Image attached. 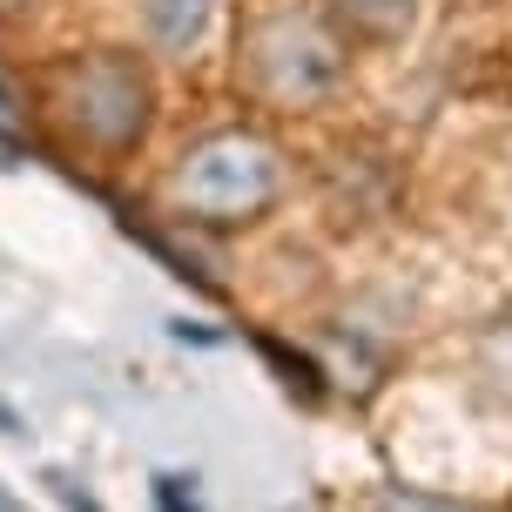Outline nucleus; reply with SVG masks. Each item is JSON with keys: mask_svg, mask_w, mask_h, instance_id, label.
I'll use <instances>...</instances> for the list:
<instances>
[{"mask_svg": "<svg viewBox=\"0 0 512 512\" xmlns=\"http://www.w3.org/2000/svg\"><path fill=\"white\" fill-rule=\"evenodd\" d=\"M283 182L290 169H283L277 142H263L256 128H216L176 155L169 209L196 230H243L283 203Z\"/></svg>", "mask_w": 512, "mask_h": 512, "instance_id": "f257e3e1", "label": "nucleus"}, {"mask_svg": "<svg viewBox=\"0 0 512 512\" xmlns=\"http://www.w3.org/2000/svg\"><path fill=\"white\" fill-rule=\"evenodd\" d=\"M371 512H479V506L438 499V492H405V486H391V492H378V506H371Z\"/></svg>", "mask_w": 512, "mask_h": 512, "instance_id": "0eeeda50", "label": "nucleus"}, {"mask_svg": "<svg viewBox=\"0 0 512 512\" xmlns=\"http://www.w3.org/2000/svg\"><path fill=\"white\" fill-rule=\"evenodd\" d=\"M0 7H14V0H0Z\"/></svg>", "mask_w": 512, "mask_h": 512, "instance_id": "6e6552de", "label": "nucleus"}, {"mask_svg": "<svg viewBox=\"0 0 512 512\" xmlns=\"http://www.w3.org/2000/svg\"><path fill=\"white\" fill-rule=\"evenodd\" d=\"M243 75H250V88L263 102L310 108L344 81V48H337V34L317 21V14L270 7V14H256L250 34H243Z\"/></svg>", "mask_w": 512, "mask_h": 512, "instance_id": "7ed1b4c3", "label": "nucleus"}, {"mask_svg": "<svg viewBox=\"0 0 512 512\" xmlns=\"http://www.w3.org/2000/svg\"><path fill=\"white\" fill-rule=\"evenodd\" d=\"M331 14L358 41H405L418 21V0H331Z\"/></svg>", "mask_w": 512, "mask_h": 512, "instance_id": "39448f33", "label": "nucleus"}, {"mask_svg": "<svg viewBox=\"0 0 512 512\" xmlns=\"http://www.w3.org/2000/svg\"><path fill=\"white\" fill-rule=\"evenodd\" d=\"M48 108L75 128L88 149L128 155V149H142V135L155 122V81L135 54L95 48V54L61 61L48 75Z\"/></svg>", "mask_w": 512, "mask_h": 512, "instance_id": "f03ea898", "label": "nucleus"}, {"mask_svg": "<svg viewBox=\"0 0 512 512\" xmlns=\"http://www.w3.org/2000/svg\"><path fill=\"white\" fill-rule=\"evenodd\" d=\"M479 378H486L492 398L512 405V317H499V324L479 337Z\"/></svg>", "mask_w": 512, "mask_h": 512, "instance_id": "423d86ee", "label": "nucleus"}, {"mask_svg": "<svg viewBox=\"0 0 512 512\" xmlns=\"http://www.w3.org/2000/svg\"><path fill=\"white\" fill-rule=\"evenodd\" d=\"M216 7L223 0H135V14H142V27H149L155 48L169 54H189L196 41L209 34V21H216Z\"/></svg>", "mask_w": 512, "mask_h": 512, "instance_id": "20e7f679", "label": "nucleus"}]
</instances>
